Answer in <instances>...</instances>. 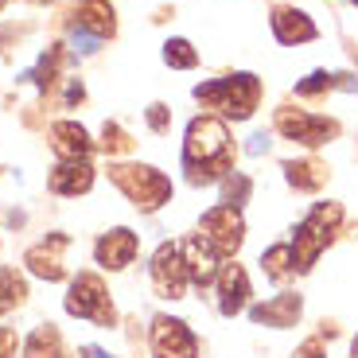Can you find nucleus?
<instances>
[{
	"instance_id": "17",
	"label": "nucleus",
	"mask_w": 358,
	"mask_h": 358,
	"mask_svg": "<svg viewBox=\"0 0 358 358\" xmlns=\"http://www.w3.org/2000/svg\"><path fill=\"white\" fill-rule=\"evenodd\" d=\"M51 148L63 160H86L90 156V136L82 125H74V121H59V125H51Z\"/></svg>"
},
{
	"instance_id": "19",
	"label": "nucleus",
	"mask_w": 358,
	"mask_h": 358,
	"mask_svg": "<svg viewBox=\"0 0 358 358\" xmlns=\"http://www.w3.org/2000/svg\"><path fill=\"white\" fill-rule=\"evenodd\" d=\"M285 171H288V183L300 187V191H315V187H323V179H327V168L315 164V160H292V164H285Z\"/></svg>"
},
{
	"instance_id": "1",
	"label": "nucleus",
	"mask_w": 358,
	"mask_h": 358,
	"mask_svg": "<svg viewBox=\"0 0 358 358\" xmlns=\"http://www.w3.org/2000/svg\"><path fill=\"white\" fill-rule=\"evenodd\" d=\"M183 168L191 183H215L230 176V133L218 117H195L183 141Z\"/></svg>"
},
{
	"instance_id": "6",
	"label": "nucleus",
	"mask_w": 358,
	"mask_h": 358,
	"mask_svg": "<svg viewBox=\"0 0 358 358\" xmlns=\"http://www.w3.org/2000/svg\"><path fill=\"white\" fill-rule=\"evenodd\" d=\"M277 133L288 136V141H300V144H327L335 133H339V125L335 121H327V117H312L304 113V109H277Z\"/></svg>"
},
{
	"instance_id": "8",
	"label": "nucleus",
	"mask_w": 358,
	"mask_h": 358,
	"mask_svg": "<svg viewBox=\"0 0 358 358\" xmlns=\"http://www.w3.org/2000/svg\"><path fill=\"white\" fill-rule=\"evenodd\" d=\"M148 273H152V285L160 296H168V300H179L183 296V288H187V265H183V253H179V245L164 242L160 250L152 253V265H148Z\"/></svg>"
},
{
	"instance_id": "33",
	"label": "nucleus",
	"mask_w": 358,
	"mask_h": 358,
	"mask_svg": "<svg viewBox=\"0 0 358 358\" xmlns=\"http://www.w3.org/2000/svg\"><path fill=\"white\" fill-rule=\"evenodd\" d=\"M350 355H355V358H358V339H355V347H350Z\"/></svg>"
},
{
	"instance_id": "23",
	"label": "nucleus",
	"mask_w": 358,
	"mask_h": 358,
	"mask_svg": "<svg viewBox=\"0 0 358 358\" xmlns=\"http://www.w3.org/2000/svg\"><path fill=\"white\" fill-rule=\"evenodd\" d=\"M250 191H253V183H250V176H242V171H230V176L222 179V203L226 206L250 203Z\"/></svg>"
},
{
	"instance_id": "2",
	"label": "nucleus",
	"mask_w": 358,
	"mask_h": 358,
	"mask_svg": "<svg viewBox=\"0 0 358 358\" xmlns=\"http://www.w3.org/2000/svg\"><path fill=\"white\" fill-rule=\"evenodd\" d=\"M339 222H343V210H339L335 203H320V206H315L312 215H308L304 222L296 226V242H292V268L308 273V268L315 265V257H320V253L327 250V242L335 238Z\"/></svg>"
},
{
	"instance_id": "21",
	"label": "nucleus",
	"mask_w": 358,
	"mask_h": 358,
	"mask_svg": "<svg viewBox=\"0 0 358 358\" xmlns=\"http://www.w3.org/2000/svg\"><path fill=\"white\" fill-rule=\"evenodd\" d=\"M261 268H265L268 280H285L288 273H292V245H268L265 253H261Z\"/></svg>"
},
{
	"instance_id": "32",
	"label": "nucleus",
	"mask_w": 358,
	"mask_h": 358,
	"mask_svg": "<svg viewBox=\"0 0 358 358\" xmlns=\"http://www.w3.org/2000/svg\"><path fill=\"white\" fill-rule=\"evenodd\" d=\"M296 358H327V355H323V350H320V343H304V347H300V355H296Z\"/></svg>"
},
{
	"instance_id": "9",
	"label": "nucleus",
	"mask_w": 358,
	"mask_h": 358,
	"mask_svg": "<svg viewBox=\"0 0 358 358\" xmlns=\"http://www.w3.org/2000/svg\"><path fill=\"white\" fill-rule=\"evenodd\" d=\"M152 350L160 358H195L199 355V339L191 335V327L183 320L156 315L152 320Z\"/></svg>"
},
{
	"instance_id": "28",
	"label": "nucleus",
	"mask_w": 358,
	"mask_h": 358,
	"mask_svg": "<svg viewBox=\"0 0 358 358\" xmlns=\"http://www.w3.org/2000/svg\"><path fill=\"white\" fill-rule=\"evenodd\" d=\"M74 47H78V51H98L101 47V36H94V31H86V27H74Z\"/></svg>"
},
{
	"instance_id": "16",
	"label": "nucleus",
	"mask_w": 358,
	"mask_h": 358,
	"mask_svg": "<svg viewBox=\"0 0 358 358\" xmlns=\"http://www.w3.org/2000/svg\"><path fill=\"white\" fill-rule=\"evenodd\" d=\"M94 183V168L86 160H63L51 171V191L55 195H86Z\"/></svg>"
},
{
	"instance_id": "20",
	"label": "nucleus",
	"mask_w": 358,
	"mask_h": 358,
	"mask_svg": "<svg viewBox=\"0 0 358 358\" xmlns=\"http://www.w3.org/2000/svg\"><path fill=\"white\" fill-rule=\"evenodd\" d=\"M27 358H63V339L51 323L47 327H36L31 339H27Z\"/></svg>"
},
{
	"instance_id": "7",
	"label": "nucleus",
	"mask_w": 358,
	"mask_h": 358,
	"mask_svg": "<svg viewBox=\"0 0 358 358\" xmlns=\"http://www.w3.org/2000/svg\"><path fill=\"white\" fill-rule=\"evenodd\" d=\"M203 238L215 245L218 253H238V245L245 242V222L238 215V206H215V210H206L203 215Z\"/></svg>"
},
{
	"instance_id": "26",
	"label": "nucleus",
	"mask_w": 358,
	"mask_h": 358,
	"mask_svg": "<svg viewBox=\"0 0 358 358\" xmlns=\"http://www.w3.org/2000/svg\"><path fill=\"white\" fill-rule=\"evenodd\" d=\"M327 86H335V78L327 71H315V74H308L304 82H296V94H300V98H312V94H320V90H327Z\"/></svg>"
},
{
	"instance_id": "3",
	"label": "nucleus",
	"mask_w": 358,
	"mask_h": 358,
	"mask_svg": "<svg viewBox=\"0 0 358 358\" xmlns=\"http://www.w3.org/2000/svg\"><path fill=\"white\" fill-rule=\"evenodd\" d=\"M195 98L203 101V106L222 109V113L234 117V121H245V117L257 109L261 82L253 78V74H230V78H218V82H203V86H195Z\"/></svg>"
},
{
	"instance_id": "25",
	"label": "nucleus",
	"mask_w": 358,
	"mask_h": 358,
	"mask_svg": "<svg viewBox=\"0 0 358 358\" xmlns=\"http://www.w3.org/2000/svg\"><path fill=\"white\" fill-rule=\"evenodd\" d=\"M101 136H106V141H101V148H106V152H113V156L133 152V141H129V133L121 125H106V129H101Z\"/></svg>"
},
{
	"instance_id": "12",
	"label": "nucleus",
	"mask_w": 358,
	"mask_h": 358,
	"mask_svg": "<svg viewBox=\"0 0 358 358\" xmlns=\"http://www.w3.org/2000/svg\"><path fill=\"white\" fill-rule=\"evenodd\" d=\"M136 250H141V242H136V234L125 230V226H117V230L101 234L98 245H94V257H98L101 268H129L136 257Z\"/></svg>"
},
{
	"instance_id": "4",
	"label": "nucleus",
	"mask_w": 358,
	"mask_h": 358,
	"mask_svg": "<svg viewBox=\"0 0 358 358\" xmlns=\"http://www.w3.org/2000/svg\"><path fill=\"white\" fill-rule=\"evenodd\" d=\"M109 179H113L141 210H156V206H164L171 199V179L160 176L156 168H148V164H113V168H109Z\"/></svg>"
},
{
	"instance_id": "14",
	"label": "nucleus",
	"mask_w": 358,
	"mask_h": 358,
	"mask_svg": "<svg viewBox=\"0 0 358 358\" xmlns=\"http://www.w3.org/2000/svg\"><path fill=\"white\" fill-rule=\"evenodd\" d=\"M253 323H265V327H292L300 320V296L296 292H280L265 304H253L250 308Z\"/></svg>"
},
{
	"instance_id": "34",
	"label": "nucleus",
	"mask_w": 358,
	"mask_h": 358,
	"mask_svg": "<svg viewBox=\"0 0 358 358\" xmlns=\"http://www.w3.org/2000/svg\"><path fill=\"white\" fill-rule=\"evenodd\" d=\"M0 8H4V0H0Z\"/></svg>"
},
{
	"instance_id": "24",
	"label": "nucleus",
	"mask_w": 358,
	"mask_h": 358,
	"mask_svg": "<svg viewBox=\"0 0 358 358\" xmlns=\"http://www.w3.org/2000/svg\"><path fill=\"white\" fill-rule=\"evenodd\" d=\"M164 63L179 66V71H191V66L199 63V55L187 39H168V43H164Z\"/></svg>"
},
{
	"instance_id": "31",
	"label": "nucleus",
	"mask_w": 358,
	"mask_h": 358,
	"mask_svg": "<svg viewBox=\"0 0 358 358\" xmlns=\"http://www.w3.org/2000/svg\"><path fill=\"white\" fill-rule=\"evenodd\" d=\"M245 148H250V156H261V152H268V136H265V133L250 136V144H245Z\"/></svg>"
},
{
	"instance_id": "11",
	"label": "nucleus",
	"mask_w": 358,
	"mask_h": 358,
	"mask_svg": "<svg viewBox=\"0 0 358 358\" xmlns=\"http://www.w3.org/2000/svg\"><path fill=\"white\" fill-rule=\"evenodd\" d=\"M71 245V238L66 234H51L47 242L31 245V250L24 253V265L36 273V277L43 280H63L66 277V268H63V250Z\"/></svg>"
},
{
	"instance_id": "27",
	"label": "nucleus",
	"mask_w": 358,
	"mask_h": 358,
	"mask_svg": "<svg viewBox=\"0 0 358 358\" xmlns=\"http://www.w3.org/2000/svg\"><path fill=\"white\" fill-rule=\"evenodd\" d=\"M16 347H20L16 327H0V358H16Z\"/></svg>"
},
{
	"instance_id": "35",
	"label": "nucleus",
	"mask_w": 358,
	"mask_h": 358,
	"mask_svg": "<svg viewBox=\"0 0 358 358\" xmlns=\"http://www.w3.org/2000/svg\"><path fill=\"white\" fill-rule=\"evenodd\" d=\"M36 4H43V0H36Z\"/></svg>"
},
{
	"instance_id": "15",
	"label": "nucleus",
	"mask_w": 358,
	"mask_h": 358,
	"mask_svg": "<svg viewBox=\"0 0 358 358\" xmlns=\"http://www.w3.org/2000/svg\"><path fill=\"white\" fill-rule=\"evenodd\" d=\"M273 31H277V39H280V43H288V47L315 39L312 16L300 12V8H277V12H273Z\"/></svg>"
},
{
	"instance_id": "10",
	"label": "nucleus",
	"mask_w": 358,
	"mask_h": 358,
	"mask_svg": "<svg viewBox=\"0 0 358 358\" xmlns=\"http://www.w3.org/2000/svg\"><path fill=\"white\" fill-rule=\"evenodd\" d=\"M179 253H183V265H187V280L195 288H206L218 280V257L222 253L215 250V245L206 242V238H187V242L179 245Z\"/></svg>"
},
{
	"instance_id": "36",
	"label": "nucleus",
	"mask_w": 358,
	"mask_h": 358,
	"mask_svg": "<svg viewBox=\"0 0 358 358\" xmlns=\"http://www.w3.org/2000/svg\"><path fill=\"white\" fill-rule=\"evenodd\" d=\"M355 4H358V0H355Z\"/></svg>"
},
{
	"instance_id": "29",
	"label": "nucleus",
	"mask_w": 358,
	"mask_h": 358,
	"mask_svg": "<svg viewBox=\"0 0 358 358\" xmlns=\"http://www.w3.org/2000/svg\"><path fill=\"white\" fill-rule=\"evenodd\" d=\"M148 125H152L156 133H164V129H168V109H164V106H148Z\"/></svg>"
},
{
	"instance_id": "5",
	"label": "nucleus",
	"mask_w": 358,
	"mask_h": 358,
	"mask_svg": "<svg viewBox=\"0 0 358 358\" xmlns=\"http://www.w3.org/2000/svg\"><path fill=\"white\" fill-rule=\"evenodd\" d=\"M66 312L78 315V320H94V323H101V327H113V320H117L113 304H109V292H106L98 273H78V277L71 280Z\"/></svg>"
},
{
	"instance_id": "30",
	"label": "nucleus",
	"mask_w": 358,
	"mask_h": 358,
	"mask_svg": "<svg viewBox=\"0 0 358 358\" xmlns=\"http://www.w3.org/2000/svg\"><path fill=\"white\" fill-rule=\"evenodd\" d=\"M82 94H86V90H82V82H78V78H71V82H66L63 101H66V106H74V101H82Z\"/></svg>"
},
{
	"instance_id": "22",
	"label": "nucleus",
	"mask_w": 358,
	"mask_h": 358,
	"mask_svg": "<svg viewBox=\"0 0 358 358\" xmlns=\"http://www.w3.org/2000/svg\"><path fill=\"white\" fill-rule=\"evenodd\" d=\"M24 296H27L24 277H20L16 268H0V315L12 312L16 304H24Z\"/></svg>"
},
{
	"instance_id": "18",
	"label": "nucleus",
	"mask_w": 358,
	"mask_h": 358,
	"mask_svg": "<svg viewBox=\"0 0 358 358\" xmlns=\"http://www.w3.org/2000/svg\"><path fill=\"white\" fill-rule=\"evenodd\" d=\"M74 27H86V31H94V36H113V8H109L106 0H82L78 4V12H74Z\"/></svg>"
},
{
	"instance_id": "13",
	"label": "nucleus",
	"mask_w": 358,
	"mask_h": 358,
	"mask_svg": "<svg viewBox=\"0 0 358 358\" xmlns=\"http://www.w3.org/2000/svg\"><path fill=\"white\" fill-rule=\"evenodd\" d=\"M250 304V277L242 265H222L218 268V312L238 315Z\"/></svg>"
}]
</instances>
